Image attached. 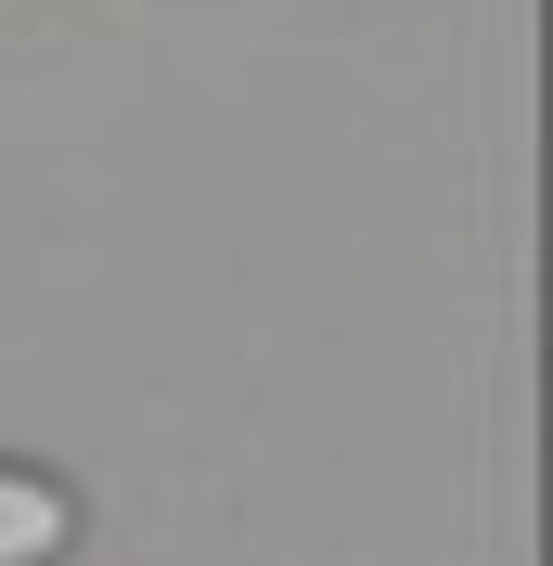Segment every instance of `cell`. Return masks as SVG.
Listing matches in <instances>:
<instances>
[{"label":"cell","mask_w":553,"mask_h":566,"mask_svg":"<svg viewBox=\"0 0 553 566\" xmlns=\"http://www.w3.org/2000/svg\"><path fill=\"white\" fill-rule=\"evenodd\" d=\"M77 554V490L39 463H0V566H65Z\"/></svg>","instance_id":"6da1fadb"}]
</instances>
